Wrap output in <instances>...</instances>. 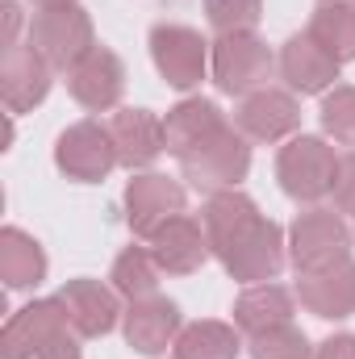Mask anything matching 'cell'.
<instances>
[{"mask_svg": "<svg viewBox=\"0 0 355 359\" xmlns=\"http://www.w3.org/2000/svg\"><path fill=\"white\" fill-rule=\"evenodd\" d=\"M201 226L209 234L213 259L226 268L230 280L247 284H264L276 280L280 268L288 264V238L284 230L260 213V205L243 192V188H222L209 192L201 205Z\"/></svg>", "mask_w": 355, "mask_h": 359, "instance_id": "1", "label": "cell"}, {"mask_svg": "<svg viewBox=\"0 0 355 359\" xmlns=\"http://www.w3.org/2000/svg\"><path fill=\"white\" fill-rule=\"evenodd\" d=\"M276 180H280V192L297 205H322L326 196H335L339 155L330 138L293 134L276 155Z\"/></svg>", "mask_w": 355, "mask_h": 359, "instance_id": "2", "label": "cell"}, {"mask_svg": "<svg viewBox=\"0 0 355 359\" xmlns=\"http://www.w3.org/2000/svg\"><path fill=\"white\" fill-rule=\"evenodd\" d=\"M272 72H276V55L255 29L251 34H217L209 46V76H213L217 92H226L234 100L267 88Z\"/></svg>", "mask_w": 355, "mask_h": 359, "instance_id": "3", "label": "cell"}, {"mask_svg": "<svg viewBox=\"0 0 355 359\" xmlns=\"http://www.w3.org/2000/svg\"><path fill=\"white\" fill-rule=\"evenodd\" d=\"M351 238L355 230L343 222V213H335L326 205H309L288 226V264H293L297 276L322 271L351 255Z\"/></svg>", "mask_w": 355, "mask_h": 359, "instance_id": "4", "label": "cell"}, {"mask_svg": "<svg viewBox=\"0 0 355 359\" xmlns=\"http://www.w3.org/2000/svg\"><path fill=\"white\" fill-rule=\"evenodd\" d=\"M29 46L55 67V72H72L92 46H96V29H92L88 8L80 4H51L38 8L29 21Z\"/></svg>", "mask_w": 355, "mask_h": 359, "instance_id": "5", "label": "cell"}, {"mask_svg": "<svg viewBox=\"0 0 355 359\" xmlns=\"http://www.w3.org/2000/svg\"><path fill=\"white\" fill-rule=\"evenodd\" d=\"M147 46H151V63L168 88L192 92L209 76V46L213 42H205L201 29H192V25L159 21V25H151Z\"/></svg>", "mask_w": 355, "mask_h": 359, "instance_id": "6", "label": "cell"}, {"mask_svg": "<svg viewBox=\"0 0 355 359\" xmlns=\"http://www.w3.org/2000/svg\"><path fill=\"white\" fill-rule=\"evenodd\" d=\"M247 172H251V138H243L239 126H222L213 138H205L192 155L180 159V176L196 192L239 188Z\"/></svg>", "mask_w": 355, "mask_h": 359, "instance_id": "7", "label": "cell"}, {"mask_svg": "<svg viewBox=\"0 0 355 359\" xmlns=\"http://www.w3.org/2000/svg\"><path fill=\"white\" fill-rule=\"evenodd\" d=\"M55 168L67 180H76V184H100L113 168H121L109 126H100L96 117H84V121L67 126L55 138Z\"/></svg>", "mask_w": 355, "mask_h": 359, "instance_id": "8", "label": "cell"}, {"mask_svg": "<svg viewBox=\"0 0 355 359\" xmlns=\"http://www.w3.org/2000/svg\"><path fill=\"white\" fill-rule=\"evenodd\" d=\"M184 184L163 172H134V180L126 184V226L134 230V238H151L163 222L184 213Z\"/></svg>", "mask_w": 355, "mask_h": 359, "instance_id": "9", "label": "cell"}, {"mask_svg": "<svg viewBox=\"0 0 355 359\" xmlns=\"http://www.w3.org/2000/svg\"><path fill=\"white\" fill-rule=\"evenodd\" d=\"M180 330H184V318H180V305L172 297H142V301H130L126 313H121V334H126V347L134 355H168V347H176Z\"/></svg>", "mask_w": 355, "mask_h": 359, "instance_id": "10", "label": "cell"}, {"mask_svg": "<svg viewBox=\"0 0 355 359\" xmlns=\"http://www.w3.org/2000/svg\"><path fill=\"white\" fill-rule=\"evenodd\" d=\"M234 126L251 142H280L301 130V100L288 88H260L234 104Z\"/></svg>", "mask_w": 355, "mask_h": 359, "instance_id": "11", "label": "cell"}, {"mask_svg": "<svg viewBox=\"0 0 355 359\" xmlns=\"http://www.w3.org/2000/svg\"><path fill=\"white\" fill-rule=\"evenodd\" d=\"M63 330H72L67 322V309L59 297H42V301H29L21 305L4 330H0V359H38V351L59 339Z\"/></svg>", "mask_w": 355, "mask_h": 359, "instance_id": "12", "label": "cell"}, {"mask_svg": "<svg viewBox=\"0 0 355 359\" xmlns=\"http://www.w3.org/2000/svg\"><path fill=\"white\" fill-rule=\"evenodd\" d=\"M276 72H280L284 88L297 92V96H326V92L339 84L343 63L330 59V55L314 42L309 29H301V34H293V38L280 46V55H276Z\"/></svg>", "mask_w": 355, "mask_h": 359, "instance_id": "13", "label": "cell"}, {"mask_svg": "<svg viewBox=\"0 0 355 359\" xmlns=\"http://www.w3.org/2000/svg\"><path fill=\"white\" fill-rule=\"evenodd\" d=\"M59 301L67 309V322L80 339H105L121 322V292L113 284H100L92 276H76L59 288Z\"/></svg>", "mask_w": 355, "mask_h": 359, "instance_id": "14", "label": "cell"}, {"mask_svg": "<svg viewBox=\"0 0 355 359\" xmlns=\"http://www.w3.org/2000/svg\"><path fill=\"white\" fill-rule=\"evenodd\" d=\"M67 92L76 104H84L88 113H109L117 109L121 92H126V63L117 50L109 46H92L88 55L67 72Z\"/></svg>", "mask_w": 355, "mask_h": 359, "instance_id": "15", "label": "cell"}, {"mask_svg": "<svg viewBox=\"0 0 355 359\" xmlns=\"http://www.w3.org/2000/svg\"><path fill=\"white\" fill-rule=\"evenodd\" d=\"M113 147H117V163L134 176V172H151L159 163V155L168 151L163 142V117H155L151 109H117L109 121Z\"/></svg>", "mask_w": 355, "mask_h": 359, "instance_id": "16", "label": "cell"}, {"mask_svg": "<svg viewBox=\"0 0 355 359\" xmlns=\"http://www.w3.org/2000/svg\"><path fill=\"white\" fill-rule=\"evenodd\" d=\"M297 305L322 322H343L355 313V259H339L322 271L297 276Z\"/></svg>", "mask_w": 355, "mask_h": 359, "instance_id": "17", "label": "cell"}, {"mask_svg": "<svg viewBox=\"0 0 355 359\" xmlns=\"http://www.w3.org/2000/svg\"><path fill=\"white\" fill-rule=\"evenodd\" d=\"M51 84H55V67L29 42L4 50V63H0V100H4V109L13 117L38 109L51 96Z\"/></svg>", "mask_w": 355, "mask_h": 359, "instance_id": "18", "label": "cell"}, {"mask_svg": "<svg viewBox=\"0 0 355 359\" xmlns=\"http://www.w3.org/2000/svg\"><path fill=\"white\" fill-rule=\"evenodd\" d=\"M147 247H151V255L159 259V268L168 271V276H192V271L205 268L209 255H213L205 226L196 217H188V213H176L172 222H163L147 238Z\"/></svg>", "mask_w": 355, "mask_h": 359, "instance_id": "19", "label": "cell"}, {"mask_svg": "<svg viewBox=\"0 0 355 359\" xmlns=\"http://www.w3.org/2000/svg\"><path fill=\"white\" fill-rule=\"evenodd\" d=\"M222 126H230V121H226V113L217 109V100H209V96H184L180 104L168 109V117H163L168 155L180 163V159L192 155L205 138H213Z\"/></svg>", "mask_w": 355, "mask_h": 359, "instance_id": "20", "label": "cell"}, {"mask_svg": "<svg viewBox=\"0 0 355 359\" xmlns=\"http://www.w3.org/2000/svg\"><path fill=\"white\" fill-rule=\"evenodd\" d=\"M234 326L251 339V334H260L267 326H284V322H293V313H297V292H288L284 284H276V280H264V284H247L239 297H234Z\"/></svg>", "mask_w": 355, "mask_h": 359, "instance_id": "21", "label": "cell"}, {"mask_svg": "<svg viewBox=\"0 0 355 359\" xmlns=\"http://www.w3.org/2000/svg\"><path fill=\"white\" fill-rule=\"evenodd\" d=\"M46 268H51V259L29 230H21V226L0 230V280H4V288H13V292L38 288L46 280Z\"/></svg>", "mask_w": 355, "mask_h": 359, "instance_id": "22", "label": "cell"}, {"mask_svg": "<svg viewBox=\"0 0 355 359\" xmlns=\"http://www.w3.org/2000/svg\"><path fill=\"white\" fill-rule=\"evenodd\" d=\"M176 359H239L243 355V330L234 322H217V318H201V322H188L180 330Z\"/></svg>", "mask_w": 355, "mask_h": 359, "instance_id": "23", "label": "cell"}, {"mask_svg": "<svg viewBox=\"0 0 355 359\" xmlns=\"http://www.w3.org/2000/svg\"><path fill=\"white\" fill-rule=\"evenodd\" d=\"M159 280H163V268L159 259L151 255V247H126L113 268H109V284L126 297V301H142V297H155L159 292Z\"/></svg>", "mask_w": 355, "mask_h": 359, "instance_id": "24", "label": "cell"}, {"mask_svg": "<svg viewBox=\"0 0 355 359\" xmlns=\"http://www.w3.org/2000/svg\"><path fill=\"white\" fill-rule=\"evenodd\" d=\"M305 29L330 59L355 63V4H318Z\"/></svg>", "mask_w": 355, "mask_h": 359, "instance_id": "25", "label": "cell"}, {"mask_svg": "<svg viewBox=\"0 0 355 359\" xmlns=\"http://www.w3.org/2000/svg\"><path fill=\"white\" fill-rule=\"evenodd\" d=\"M247 355L251 359H314V343L301 326L284 322V326H267L260 334L247 339Z\"/></svg>", "mask_w": 355, "mask_h": 359, "instance_id": "26", "label": "cell"}, {"mask_svg": "<svg viewBox=\"0 0 355 359\" xmlns=\"http://www.w3.org/2000/svg\"><path fill=\"white\" fill-rule=\"evenodd\" d=\"M318 117H322V134L335 147H351L355 151V84H335L322 96Z\"/></svg>", "mask_w": 355, "mask_h": 359, "instance_id": "27", "label": "cell"}, {"mask_svg": "<svg viewBox=\"0 0 355 359\" xmlns=\"http://www.w3.org/2000/svg\"><path fill=\"white\" fill-rule=\"evenodd\" d=\"M205 21L213 34H251L264 21V0H205Z\"/></svg>", "mask_w": 355, "mask_h": 359, "instance_id": "28", "label": "cell"}, {"mask_svg": "<svg viewBox=\"0 0 355 359\" xmlns=\"http://www.w3.org/2000/svg\"><path fill=\"white\" fill-rule=\"evenodd\" d=\"M335 205L339 213H355V151L339 155V180H335Z\"/></svg>", "mask_w": 355, "mask_h": 359, "instance_id": "29", "label": "cell"}, {"mask_svg": "<svg viewBox=\"0 0 355 359\" xmlns=\"http://www.w3.org/2000/svg\"><path fill=\"white\" fill-rule=\"evenodd\" d=\"M314 359H355V334L343 330V334H330L314 347Z\"/></svg>", "mask_w": 355, "mask_h": 359, "instance_id": "30", "label": "cell"}, {"mask_svg": "<svg viewBox=\"0 0 355 359\" xmlns=\"http://www.w3.org/2000/svg\"><path fill=\"white\" fill-rule=\"evenodd\" d=\"M38 359H84V351H80V334H76V330H63L59 339H51V343L38 351Z\"/></svg>", "mask_w": 355, "mask_h": 359, "instance_id": "31", "label": "cell"}, {"mask_svg": "<svg viewBox=\"0 0 355 359\" xmlns=\"http://www.w3.org/2000/svg\"><path fill=\"white\" fill-rule=\"evenodd\" d=\"M0 21H4V29H0V46H4V50L21 46V42H17V29H21V4H17V0H0Z\"/></svg>", "mask_w": 355, "mask_h": 359, "instance_id": "32", "label": "cell"}, {"mask_svg": "<svg viewBox=\"0 0 355 359\" xmlns=\"http://www.w3.org/2000/svg\"><path fill=\"white\" fill-rule=\"evenodd\" d=\"M38 8H51V4H76V0H34Z\"/></svg>", "mask_w": 355, "mask_h": 359, "instance_id": "33", "label": "cell"}, {"mask_svg": "<svg viewBox=\"0 0 355 359\" xmlns=\"http://www.w3.org/2000/svg\"><path fill=\"white\" fill-rule=\"evenodd\" d=\"M318 4H355V0H318Z\"/></svg>", "mask_w": 355, "mask_h": 359, "instance_id": "34", "label": "cell"}, {"mask_svg": "<svg viewBox=\"0 0 355 359\" xmlns=\"http://www.w3.org/2000/svg\"><path fill=\"white\" fill-rule=\"evenodd\" d=\"M351 217H355V213H351Z\"/></svg>", "mask_w": 355, "mask_h": 359, "instance_id": "35", "label": "cell"}]
</instances>
